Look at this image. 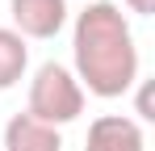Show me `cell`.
I'll return each mask as SVG.
<instances>
[{
    "label": "cell",
    "instance_id": "52a82bcc",
    "mask_svg": "<svg viewBox=\"0 0 155 151\" xmlns=\"http://www.w3.org/2000/svg\"><path fill=\"white\" fill-rule=\"evenodd\" d=\"M134 113H138L143 122H155V109H151V80H138V105H134Z\"/></svg>",
    "mask_w": 155,
    "mask_h": 151
},
{
    "label": "cell",
    "instance_id": "8992f818",
    "mask_svg": "<svg viewBox=\"0 0 155 151\" xmlns=\"http://www.w3.org/2000/svg\"><path fill=\"white\" fill-rule=\"evenodd\" d=\"M29 67V46L13 25H0V88L21 84V76Z\"/></svg>",
    "mask_w": 155,
    "mask_h": 151
},
{
    "label": "cell",
    "instance_id": "5b68a950",
    "mask_svg": "<svg viewBox=\"0 0 155 151\" xmlns=\"http://www.w3.org/2000/svg\"><path fill=\"white\" fill-rule=\"evenodd\" d=\"M4 151H63V134L29 113H13L4 122Z\"/></svg>",
    "mask_w": 155,
    "mask_h": 151
},
{
    "label": "cell",
    "instance_id": "ba28073f",
    "mask_svg": "<svg viewBox=\"0 0 155 151\" xmlns=\"http://www.w3.org/2000/svg\"><path fill=\"white\" fill-rule=\"evenodd\" d=\"M122 4H126L130 13H138V17H151L155 13V0H122Z\"/></svg>",
    "mask_w": 155,
    "mask_h": 151
},
{
    "label": "cell",
    "instance_id": "6da1fadb",
    "mask_svg": "<svg viewBox=\"0 0 155 151\" xmlns=\"http://www.w3.org/2000/svg\"><path fill=\"white\" fill-rule=\"evenodd\" d=\"M71 76L101 101L126 97L138 84V46L122 4L88 0L71 25Z\"/></svg>",
    "mask_w": 155,
    "mask_h": 151
},
{
    "label": "cell",
    "instance_id": "3957f363",
    "mask_svg": "<svg viewBox=\"0 0 155 151\" xmlns=\"http://www.w3.org/2000/svg\"><path fill=\"white\" fill-rule=\"evenodd\" d=\"M8 17L25 42H51L67 25V0H8Z\"/></svg>",
    "mask_w": 155,
    "mask_h": 151
},
{
    "label": "cell",
    "instance_id": "277c9868",
    "mask_svg": "<svg viewBox=\"0 0 155 151\" xmlns=\"http://www.w3.org/2000/svg\"><path fill=\"white\" fill-rule=\"evenodd\" d=\"M84 151H147V134L126 113H101L88 126Z\"/></svg>",
    "mask_w": 155,
    "mask_h": 151
},
{
    "label": "cell",
    "instance_id": "7a4b0ae2",
    "mask_svg": "<svg viewBox=\"0 0 155 151\" xmlns=\"http://www.w3.org/2000/svg\"><path fill=\"white\" fill-rule=\"evenodd\" d=\"M84 97H88V92L80 88V80L71 76V67L51 59V63H42V67L34 72V80H29L25 113L59 130V126L76 122L80 113H84Z\"/></svg>",
    "mask_w": 155,
    "mask_h": 151
}]
</instances>
